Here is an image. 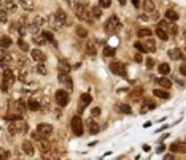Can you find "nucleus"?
<instances>
[{
    "mask_svg": "<svg viewBox=\"0 0 186 160\" xmlns=\"http://www.w3.org/2000/svg\"><path fill=\"white\" fill-rule=\"evenodd\" d=\"M35 71H37V73L38 75H46V68H45V65H43V63H38V65L35 67Z\"/></svg>",
    "mask_w": 186,
    "mask_h": 160,
    "instance_id": "obj_41",
    "label": "nucleus"
},
{
    "mask_svg": "<svg viewBox=\"0 0 186 160\" xmlns=\"http://www.w3.org/2000/svg\"><path fill=\"white\" fill-rule=\"evenodd\" d=\"M58 79H59V83L65 87V89H69V91L73 89V81H72V78H70L69 73H62V71H59Z\"/></svg>",
    "mask_w": 186,
    "mask_h": 160,
    "instance_id": "obj_8",
    "label": "nucleus"
},
{
    "mask_svg": "<svg viewBox=\"0 0 186 160\" xmlns=\"http://www.w3.org/2000/svg\"><path fill=\"white\" fill-rule=\"evenodd\" d=\"M29 109L30 111H38V109H42V105H40L38 101H35V100H30L29 101Z\"/></svg>",
    "mask_w": 186,
    "mask_h": 160,
    "instance_id": "obj_38",
    "label": "nucleus"
},
{
    "mask_svg": "<svg viewBox=\"0 0 186 160\" xmlns=\"http://www.w3.org/2000/svg\"><path fill=\"white\" fill-rule=\"evenodd\" d=\"M37 141V148L42 151L43 154H46L48 151H51V144H50V140H48L46 137H40L38 140H35Z\"/></svg>",
    "mask_w": 186,
    "mask_h": 160,
    "instance_id": "obj_9",
    "label": "nucleus"
},
{
    "mask_svg": "<svg viewBox=\"0 0 186 160\" xmlns=\"http://www.w3.org/2000/svg\"><path fill=\"white\" fill-rule=\"evenodd\" d=\"M14 83V75L11 68H2V91L6 92L8 86H13Z\"/></svg>",
    "mask_w": 186,
    "mask_h": 160,
    "instance_id": "obj_3",
    "label": "nucleus"
},
{
    "mask_svg": "<svg viewBox=\"0 0 186 160\" xmlns=\"http://www.w3.org/2000/svg\"><path fill=\"white\" fill-rule=\"evenodd\" d=\"M42 35L46 38V41L54 43V35H53V32H51V30H45V32H42Z\"/></svg>",
    "mask_w": 186,
    "mask_h": 160,
    "instance_id": "obj_39",
    "label": "nucleus"
},
{
    "mask_svg": "<svg viewBox=\"0 0 186 160\" xmlns=\"http://www.w3.org/2000/svg\"><path fill=\"white\" fill-rule=\"evenodd\" d=\"M158 86H161L162 89H170V87H172V83L169 81L167 78H159V79H158Z\"/></svg>",
    "mask_w": 186,
    "mask_h": 160,
    "instance_id": "obj_28",
    "label": "nucleus"
},
{
    "mask_svg": "<svg viewBox=\"0 0 186 160\" xmlns=\"http://www.w3.org/2000/svg\"><path fill=\"white\" fill-rule=\"evenodd\" d=\"M8 133L11 135V137H14V135H18V127H16V122L11 121V124H8Z\"/></svg>",
    "mask_w": 186,
    "mask_h": 160,
    "instance_id": "obj_35",
    "label": "nucleus"
},
{
    "mask_svg": "<svg viewBox=\"0 0 186 160\" xmlns=\"http://www.w3.org/2000/svg\"><path fill=\"white\" fill-rule=\"evenodd\" d=\"M145 46H147V49H148V51H151V52H154V51H156V43L153 41V40H151L150 37L147 38V43H145Z\"/></svg>",
    "mask_w": 186,
    "mask_h": 160,
    "instance_id": "obj_36",
    "label": "nucleus"
},
{
    "mask_svg": "<svg viewBox=\"0 0 186 160\" xmlns=\"http://www.w3.org/2000/svg\"><path fill=\"white\" fill-rule=\"evenodd\" d=\"M18 44H19V48H21V51H29V46H27V43H26V41H22V40H19V41H18Z\"/></svg>",
    "mask_w": 186,
    "mask_h": 160,
    "instance_id": "obj_48",
    "label": "nucleus"
},
{
    "mask_svg": "<svg viewBox=\"0 0 186 160\" xmlns=\"http://www.w3.org/2000/svg\"><path fill=\"white\" fill-rule=\"evenodd\" d=\"M19 81L21 83H26L27 81V73H24V71H22V73H19Z\"/></svg>",
    "mask_w": 186,
    "mask_h": 160,
    "instance_id": "obj_53",
    "label": "nucleus"
},
{
    "mask_svg": "<svg viewBox=\"0 0 186 160\" xmlns=\"http://www.w3.org/2000/svg\"><path fill=\"white\" fill-rule=\"evenodd\" d=\"M145 63H147V67L148 68H153V67H154V59H147V62H145Z\"/></svg>",
    "mask_w": 186,
    "mask_h": 160,
    "instance_id": "obj_52",
    "label": "nucleus"
},
{
    "mask_svg": "<svg viewBox=\"0 0 186 160\" xmlns=\"http://www.w3.org/2000/svg\"><path fill=\"white\" fill-rule=\"evenodd\" d=\"M158 70H159V73L162 75V76H166L169 71H170V67H169V63H159Z\"/></svg>",
    "mask_w": 186,
    "mask_h": 160,
    "instance_id": "obj_33",
    "label": "nucleus"
},
{
    "mask_svg": "<svg viewBox=\"0 0 186 160\" xmlns=\"http://www.w3.org/2000/svg\"><path fill=\"white\" fill-rule=\"evenodd\" d=\"M21 6L26 11H32L34 10V0H21Z\"/></svg>",
    "mask_w": 186,
    "mask_h": 160,
    "instance_id": "obj_29",
    "label": "nucleus"
},
{
    "mask_svg": "<svg viewBox=\"0 0 186 160\" xmlns=\"http://www.w3.org/2000/svg\"><path fill=\"white\" fill-rule=\"evenodd\" d=\"M167 27H169V30H170V34H177V32H178V29H177V26L173 22H167Z\"/></svg>",
    "mask_w": 186,
    "mask_h": 160,
    "instance_id": "obj_45",
    "label": "nucleus"
},
{
    "mask_svg": "<svg viewBox=\"0 0 186 160\" xmlns=\"http://www.w3.org/2000/svg\"><path fill=\"white\" fill-rule=\"evenodd\" d=\"M86 54L87 55H95L97 54V48H95V44L92 41H87V44H86Z\"/></svg>",
    "mask_w": 186,
    "mask_h": 160,
    "instance_id": "obj_27",
    "label": "nucleus"
},
{
    "mask_svg": "<svg viewBox=\"0 0 186 160\" xmlns=\"http://www.w3.org/2000/svg\"><path fill=\"white\" fill-rule=\"evenodd\" d=\"M100 108L99 106H95V108H92V111H91V114H92V117H97V116H100Z\"/></svg>",
    "mask_w": 186,
    "mask_h": 160,
    "instance_id": "obj_50",
    "label": "nucleus"
},
{
    "mask_svg": "<svg viewBox=\"0 0 186 160\" xmlns=\"http://www.w3.org/2000/svg\"><path fill=\"white\" fill-rule=\"evenodd\" d=\"M72 8H73V13L78 19H81V21H87V22H91L94 18H92V14H91V10L87 8V3L84 2V0H69Z\"/></svg>",
    "mask_w": 186,
    "mask_h": 160,
    "instance_id": "obj_1",
    "label": "nucleus"
},
{
    "mask_svg": "<svg viewBox=\"0 0 186 160\" xmlns=\"http://www.w3.org/2000/svg\"><path fill=\"white\" fill-rule=\"evenodd\" d=\"M180 73L186 76V65H181V67H180Z\"/></svg>",
    "mask_w": 186,
    "mask_h": 160,
    "instance_id": "obj_55",
    "label": "nucleus"
},
{
    "mask_svg": "<svg viewBox=\"0 0 186 160\" xmlns=\"http://www.w3.org/2000/svg\"><path fill=\"white\" fill-rule=\"evenodd\" d=\"M153 95H154V97H159V98H164V100H169V98H170L169 92H166V91H162V89H154V91H153Z\"/></svg>",
    "mask_w": 186,
    "mask_h": 160,
    "instance_id": "obj_24",
    "label": "nucleus"
},
{
    "mask_svg": "<svg viewBox=\"0 0 186 160\" xmlns=\"http://www.w3.org/2000/svg\"><path fill=\"white\" fill-rule=\"evenodd\" d=\"M154 8H156V5H154L153 0H145V2H143V10H145V13H154Z\"/></svg>",
    "mask_w": 186,
    "mask_h": 160,
    "instance_id": "obj_20",
    "label": "nucleus"
},
{
    "mask_svg": "<svg viewBox=\"0 0 186 160\" xmlns=\"http://www.w3.org/2000/svg\"><path fill=\"white\" fill-rule=\"evenodd\" d=\"M99 5H100L102 8H108V6L111 5V0H99Z\"/></svg>",
    "mask_w": 186,
    "mask_h": 160,
    "instance_id": "obj_49",
    "label": "nucleus"
},
{
    "mask_svg": "<svg viewBox=\"0 0 186 160\" xmlns=\"http://www.w3.org/2000/svg\"><path fill=\"white\" fill-rule=\"evenodd\" d=\"M2 8L6 10L8 13H13V11L18 10V5H16L13 0H2Z\"/></svg>",
    "mask_w": 186,
    "mask_h": 160,
    "instance_id": "obj_12",
    "label": "nucleus"
},
{
    "mask_svg": "<svg viewBox=\"0 0 186 160\" xmlns=\"http://www.w3.org/2000/svg\"><path fill=\"white\" fill-rule=\"evenodd\" d=\"M58 70L62 71V73H70V65H69V62L64 60V59H61V60L58 62Z\"/></svg>",
    "mask_w": 186,
    "mask_h": 160,
    "instance_id": "obj_17",
    "label": "nucleus"
},
{
    "mask_svg": "<svg viewBox=\"0 0 186 160\" xmlns=\"http://www.w3.org/2000/svg\"><path fill=\"white\" fill-rule=\"evenodd\" d=\"M21 148H22V151H24V154H27V155H30V157L35 154V151H34L35 148H34V144H32L30 141H24Z\"/></svg>",
    "mask_w": 186,
    "mask_h": 160,
    "instance_id": "obj_14",
    "label": "nucleus"
},
{
    "mask_svg": "<svg viewBox=\"0 0 186 160\" xmlns=\"http://www.w3.org/2000/svg\"><path fill=\"white\" fill-rule=\"evenodd\" d=\"M29 30H30L34 35H37V34H38V30H40V26H38V24H35V22H32L30 26H29Z\"/></svg>",
    "mask_w": 186,
    "mask_h": 160,
    "instance_id": "obj_42",
    "label": "nucleus"
},
{
    "mask_svg": "<svg viewBox=\"0 0 186 160\" xmlns=\"http://www.w3.org/2000/svg\"><path fill=\"white\" fill-rule=\"evenodd\" d=\"M166 18L169 21H177V19H178V13H177L175 10H167L166 11Z\"/></svg>",
    "mask_w": 186,
    "mask_h": 160,
    "instance_id": "obj_32",
    "label": "nucleus"
},
{
    "mask_svg": "<svg viewBox=\"0 0 186 160\" xmlns=\"http://www.w3.org/2000/svg\"><path fill=\"white\" fill-rule=\"evenodd\" d=\"M34 43L38 44V46H43V44L46 43V38H45L42 34H40V35H35V37H34Z\"/></svg>",
    "mask_w": 186,
    "mask_h": 160,
    "instance_id": "obj_37",
    "label": "nucleus"
},
{
    "mask_svg": "<svg viewBox=\"0 0 186 160\" xmlns=\"http://www.w3.org/2000/svg\"><path fill=\"white\" fill-rule=\"evenodd\" d=\"M184 49H186V46H184Z\"/></svg>",
    "mask_w": 186,
    "mask_h": 160,
    "instance_id": "obj_59",
    "label": "nucleus"
},
{
    "mask_svg": "<svg viewBox=\"0 0 186 160\" xmlns=\"http://www.w3.org/2000/svg\"><path fill=\"white\" fill-rule=\"evenodd\" d=\"M134 60H135L137 63H140V62H143V59H142V55H140V54H135V55H134Z\"/></svg>",
    "mask_w": 186,
    "mask_h": 160,
    "instance_id": "obj_54",
    "label": "nucleus"
},
{
    "mask_svg": "<svg viewBox=\"0 0 186 160\" xmlns=\"http://www.w3.org/2000/svg\"><path fill=\"white\" fill-rule=\"evenodd\" d=\"M16 127H18V132L19 133H26L29 130V125L22 121V119H19V121H16Z\"/></svg>",
    "mask_w": 186,
    "mask_h": 160,
    "instance_id": "obj_26",
    "label": "nucleus"
},
{
    "mask_svg": "<svg viewBox=\"0 0 186 160\" xmlns=\"http://www.w3.org/2000/svg\"><path fill=\"white\" fill-rule=\"evenodd\" d=\"M110 70L118 76H126V65L121 60H113L110 63Z\"/></svg>",
    "mask_w": 186,
    "mask_h": 160,
    "instance_id": "obj_6",
    "label": "nucleus"
},
{
    "mask_svg": "<svg viewBox=\"0 0 186 160\" xmlns=\"http://www.w3.org/2000/svg\"><path fill=\"white\" fill-rule=\"evenodd\" d=\"M119 109H121V113H124V114H131V113H132V111H131V106H129V105H121Z\"/></svg>",
    "mask_w": 186,
    "mask_h": 160,
    "instance_id": "obj_44",
    "label": "nucleus"
},
{
    "mask_svg": "<svg viewBox=\"0 0 186 160\" xmlns=\"http://www.w3.org/2000/svg\"><path fill=\"white\" fill-rule=\"evenodd\" d=\"M169 54H170V57H173V59L180 57V51H178V49H172V51H169Z\"/></svg>",
    "mask_w": 186,
    "mask_h": 160,
    "instance_id": "obj_51",
    "label": "nucleus"
},
{
    "mask_svg": "<svg viewBox=\"0 0 186 160\" xmlns=\"http://www.w3.org/2000/svg\"><path fill=\"white\" fill-rule=\"evenodd\" d=\"M137 35L142 37V38H148V37L153 35V32H151V29H148V27H140L139 30H137Z\"/></svg>",
    "mask_w": 186,
    "mask_h": 160,
    "instance_id": "obj_22",
    "label": "nucleus"
},
{
    "mask_svg": "<svg viewBox=\"0 0 186 160\" xmlns=\"http://www.w3.org/2000/svg\"><path fill=\"white\" fill-rule=\"evenodd\" d=\"M37 132H38V133H42L43 137H50V135L53 133V125H51V124H46V122L38 124Z\"/></svg>",
    "mask_w": 186,
    "mask_h": 160,
    "instance_id": "obj_10",
    "label": "nucleus"
},
{
    "mask_svg": "<svg viewBox=\"0 0 186 160\" xmlns=\"http://www.w3.org/2000/svg\"><path fill=\"white\" fill-rule=\"evenodd\" d=\"M156 151H158V152L161 154V152H162V151H166V146H159V148H158Z\"/></svg>",
    "mask_w": 186,
    "mask_h": 160,
    "instance_id": "obj_57",
    "label": "nucleus"
},
{
    "mask_svg": "<svg viewBox=\"0 0 186 160\" xmlns=\"http://www.w3.org/2000/svg\"><path fill=\"white\" fill-rule=\"evenodd\" d=\"M170 151L172 152H186V144H183V143H173L170 146Z\"/></svg>",
    "mask_w": 186,
    "mask_h": 160,
    "instance_id": "obj_21",
    "label": "nucleus"
},
{
    "mask_svg": "<svg viewBox=\"0 0 186 160\" xmlns=\"http://www.w3.org/2000/svg\"><path fill=\"white\" fill-rule=\"evenodd\" d=\"M75 34H76L80 38H86L87 35H89V34H87V29L83 27V26H76V27H75Z\"/></svg>",
    "mask_w": 186,
    "mask_h": 160,
    "instance_id": "obj_25",
    "label": "nucleus"
},
{
    "mask_svg": "<svg viewBox=\"0 0 186 160\" xmlns=\"http://www.w3.org/2000/svg\"><path fill=\"white\" fill-rule=\"evenodd\" d=\"M24 109H26V103L21 98H16L13 101H10V111L11 113H16V114H22Z\"/></svg>",
    "mask_w": 186,
    "mask_h": 160,
    "instance_id": "obj_7",
    "label": "nucleus"
},
{
    "mask_svg": "<svg viewBox=\"0 0 186 160\" xmlns=\"http://www.w3.org/2000/svg\"><path fill=\"white\" fill-rule=\"evenodd\" d=\"M118 2H119L121 5H126V0H118Z\"/></svg>",
    "mask_w": 186,
    "mask_h": 160,
    "instance_id": "obj_58",
    "label": "nucleus"
},
{
    "mask_svg": "<svg viewBox=\"0 0 186 160\" xmlns=\"http://www.w3.org/2000/svg\"><path fill=\"white\" fill-rule=\"evenodd\" d=\"M16 65H18L19 68L26 67V65H27V60H26V57H18V60H16Z\"/></svg>",
    "mask_w": 186,
    "mask_h": 160,
    "instance_id": "obj_43",
    "label": "nucleus"
},
{
    "mask_svg": "<svg viewBox=\"0 0 186 160\" xmlns=\"http://www.w3.org/2000/svg\"><path fill=\"white\" fill-rule=\"evenodd\" d=\"M115 54H116L115 48H111V46H105L103 48V55H105V57H113Z\"/></svg>",
    "mask_w": 186,
    "mask_h": 160,
    "instance_id": "obj_31",
    "label": "nucleus"
},
{
    "mask_svg": "<svg viewBox=\"0 0 186 160\" xmlns=\"http://www.w3.org/2000/svg\"><path fill=\"white\" fill-rule=\"evenodd\" d=\"M156 35H158V38H159V40H162V41H167V40H169V34H167V30H166V29H162V27H158V29H156Z\"/></svg>",
    "mask_w": 186,
    "mask_h": 160,
    "instance_id": "obj_23",
    "label": "nucleus"
},
{
    "mask_svg": "<svg viewBox=\"0 0 186 160\" xmlns=\"http://www.w3.org/2000/svg\"><path fill=\"white\" fill-rule=\"evenodd\" d=\"M132 3H134V6H135V8H139V5H140V0H132Z\"/></svg>",
    "mask_w": 186,
    "mask_h": 160,
    "instance_id": "obj_56",
    "label": "nucleus"
},
{
    "mask_svg": "<svg viewBox=\"0 0 186 160\" xmlns=\"http://www.w3.org/2000/svg\"><path fill=\"white\" fill-rule=\"evenodd\" d=\"M153 108H156V103H153V101H150V100H147V101H145V103H143V106L140 108V113H142V114H147V113H148V111H151Z\"/></svg>",
    "mask_w": 186,
    "mask_h": 160,
    "instance_id": "obj_19",
    "label": "nucleus"
},
{
    "mask_svg": "<svg viewBox=\"0 0 186 160\" xmlns=\"http://www.w3.org/2000/svg\"><path fill=\"white\" fill-rule=\"evenodd\" d=\"M72 130H73V133L76 135V137H81V135L84 133V125H83V121H81L80 116L72 117Z\"/></svg>",
    "mask_w": 186,
    "mask_h": 160,
    "instance_id": "obj_5",
    "label": "nucleus"
},
{
    "mask_svg": "<svg viewBox=\"0 0 186 160\" xmlns=\"http://www.w3.org/2000/svg\"><path fill=\"white\" fill-rule=\"evenodd\" d=\"M0 18H2V24H6L8 22V18H6V10H0Z\"/></svg>",
    "mask_w": 186,
    "mask_h": 160,
    "instance_id": "obj_46",
    "label": "nucleus"
},
{
    "mask_svg": "<svg viewBox=\"0 0 186 160\" xmlns=\"http://www.w3.org/2000/svg\"><path fill=\"white\" fill-rule=\"evenodd\" d=\"M103 29H105V32H107V34H110V35L119 32L121 22H119V19H118V16H110V18L107 19V22L103 24Z\"/></svg>",
    "mask_w": 186,
    "mask_h": 160,
    "instance_id": "obj_2",
    "label": "nucleus"
},
{
    "mask_svg": "<svg viewBox=\"0 0 186 160\" xmlns=\"http://www.w3.org/2000/svg\"><path fill=\"white\" fill-rule=\"evenodd\" d=\"M13 44V40L8 37V35H2V49H6Z\"/></svg>",
    "mask_w": 186,
    "mask_h": 160,
    "instance_id": "obj_30",
    "label": "nucleus"
},
{
    "mask_svg": "<svg viewBox=\"0 0 186 160\" xmlns=\"http://www.w3.org/2000/svg\"><path fill=\"white\" fill-rule=\"evenodd\" d=\"M91 101H92V97H91V95H89V94H83L81 97H80V105H81V106H80V111H78V113H83V108L87 106Z\"/></svg>",
    "mask_w": 186,
    "mask_h": 160,
    "instance_id": "obj_13",
    "label": "nucleus"
},
{
    "mask_svg": "<svg viewBox=\"0 0 186 160\" xmlns=\"http://www.w3.org/2000/svg\"><path fill=\"white\" fill-rule=\"evenodd\" d=\"M100 8H102L100 5H99V6H92V8H91V14H92V18H94V19H99L100 16H102Z\"/></svg>",
    "mask_w": 186,
    "mask_h": 160,
    "instance_id": "obj_34",
    "label": "nucleus"
},
{
    "mask_svg": "<svg viewBox=\"0 0 186 160\" xmlns=\"http://www.w3.org/2000/svg\"><path fill=\"white\" fill-rule=\"evenodd\" d=\"M34 22H35V24H38V26L42 27L43 24H45V19L42 18V16H35V18H34Z\"/></svg>",
    "mask_w": 186,
    "mask_h": 160,
    "instance_id": "obj_47",
    "label": "nucleus"
},
{
    "mask_svg": "<svg viewBox=\"0 0 186 160\" xmlns=\"http://www.w3.org/2000/svg\"><path fill=\"white\" fill-rule=\"evenodd\" d=\"M134 48H135V49L139 51V52H147V51H148V49H147V46H145V44H142V43H139V41H135Z\"/></svg>",
    "mask_w": 186,
    "mask_h": 160,
    "instance_id": "obj_40",
    "label": "nucleus"
},
{
    "mask_svg": "<svg viewBox=\"0 0 186 160\" xmlns=\"http://www.w3.org/2000/svg\"><path fill=\"white\" fill-rule=\"evenodd\" d=\"M87 130H89V133L95 135V133L100 132V125L97 124L95 121H87Z\"/></svg>",
    "mask_w": 186,
    "mask_h": 160,
    "instance_id": "obj_18",
    "label": "nucleus"
},
{
    "mask_svg": "<svg viewBox=\"0 0 186 160\" xmlns=\"http://www.w3.org/2000/svg\"><path fill=\"white\" fill-rule=\"evenodd\" d=\"M54 98H56V103H58L59 106H67L69 101H70V97H69V92L64 91V89H59L58 92L54 94Z\"/></svg>",
    "mask_w": 186,
    "mask_h": 160,
    "instance_id": "obj_4",
    "label": "nucleus"
},
{
    "mask_svg": "<svg viewBox=\"0 0 186 160\" xmlns=\"http://www.w3.org/2000/svg\"><path fill=\"white\" fill-rule=\"evenodd\" d=\"M30 55H32V59H34L35 62H38V63H43L46 60V55L40 51V49H32Z\"/></svg>",
    "mask_w": 186,
    "mask_h": 160,
    "instance_id": "obj_11",
    "label": "nucleus"
},
{
    "mask_svg": "<svg viewBox=\"0 0 186 160\" xmlns=\"http://www.w3.org/2000/svg\"><path fill=\"white\" fill-rule=\"evenodd\" d=\"M56 18L61 21L62 26H69V24H70V21H69V18H67V14H65V11H64V10H58V11H56Z\"/></svg>",
    "mask_w": 186,
    "mask_h": 160,
    "instance_id": "obj_15",
    "label": "nucleus"
},
{
    "mask_svg": "<svg viewBox=\"0 0 186 160\" xmlns=\"http://www.w3.org/2000/svg\"><path fill=\"white\" fill-rule=\"evenodd\" d=\"M48 24H50V26L54 29V30H59L61 27H62V24H61V21L56 18V14H53V16H50V18H48Z\"/></svg>",
    "mask_w": 186,
    "mask_h": 160,
    "instance_id": "obj_16",
    "label": "nucleus"
}]
</instances>
